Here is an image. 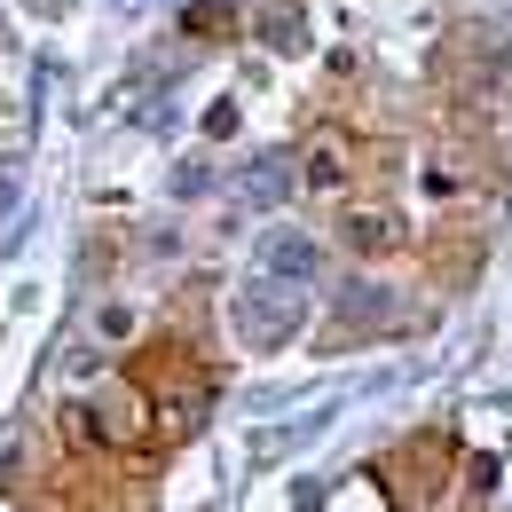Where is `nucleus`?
I'll return each mask as SVG.
<instances>
[{"instance_id": "1", "label": "nucleus", "mask_w": 512, "mask_h": 512, "mask_svg": "<svg viewBox=\"0 0 512 512\" xmlns=\"http://www.w3.org/2000/svg\"><path fill=\"white\" fill-rule=\"evenodd\" d=\"M237 323H245V339H253V347L292 339V323H300L292 284H284V276H268V284H253V292H237Z\"/></svg>"}, {"instance_id": "2", "label": "nucleus", "mask_w": 512, "mask_h": 512, "mask_svg": "<svg viewBox=\"0 0 512 512\" xmlns=\"http://www.w3.org/2000/svg\"><path fill=\"white\" fill-rule=\"evenodd\" d=\"M347 253H363V260H386V253H402V213H386V205H363V213H347Z\"/></svg>"}, {"instance_id": "3", "label": "nucleus", "mask_w": 512, "mask_h": 512, "mask_svg": "<svg viewBox=\"0 0 512 512\" xmlns=\"http://www.w3.org/2000/svg\"><path fill=\"white\" fill-rule=\"evenodd\" d=\"M347 174H355V150H347V134H316L308 142V158H300V182L308 190H347Z\"/></svg>"}, {"instance_id": "4", "label": "nucleus", "mask_w": 512, "mask_h": 512, "mask_svg": "<svg viewBox=\"0 0 512 512\" xmlns=\"http://www.w3.org/2000/svg\"><path fill=\"white\" fill-rule=\"evenodd\" d=\"M260 268L268 276H284V284H308L323 268V253H316V237H300V229H276L268 245H260Z\"/></svg>"}, {"instance_id": "5", "label": "nucleus", "mask_w": 512, "mask_h": 512, "mask_svg": "<svg viewBox=\"0 0 512 512\" xmlns=\"http://www.w3.org/2000/svg\"><path fill=\"white\" fill-rule=\"evenodd\" d=\"M8 213H16V182L0 174V221H8Z\"/></svg>"}]
</instances>
